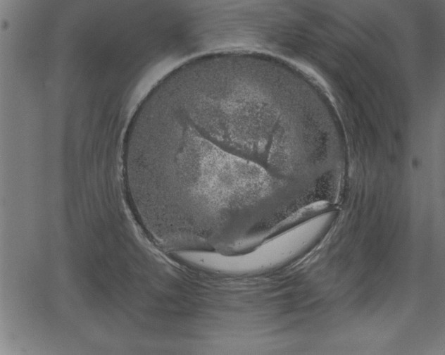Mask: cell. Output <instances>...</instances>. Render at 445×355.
<instances>
[{"label": "cell", "instance_id": "6da1fadb", "mask_svg": "<svg viewBox=\"0 0 445 355\" xmlns=\"http://www.w3.org/2000/svg\"><path fill=\"white\" fill-rule=\"evenodd\" d=\"M249 65V75L227 87V109L249 157L262 166L263 162L273 166L280 156V70L267 60Z\"/></svg>", "mask_w": 445, "mask_h": 355}]
</instances>
